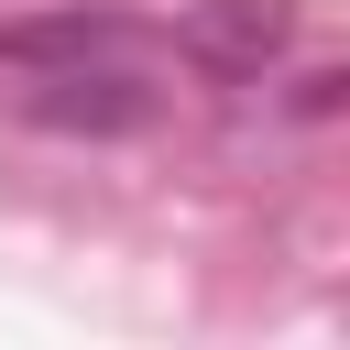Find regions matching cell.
Masks as SVG:
<instances>
[{
	"mask_svg": "<svg viewBox=\"0 0 350 350\" xmlns=\"http://www.w3.org/2000/svg\"><path fill=\"white\" fill-rule=\"evenodd\" d=\"M22 109L44 120V131H88V142H120V131H153V88L120 66V55H88V66H44L33 88H22Z\"/></svg>",
	"mask_w": 350,
	"mask_h": 350,
	"instance_id": "cell-1",
	"label": "cell"
},
{
	"mask_svg": "<svg viewBox=\"0 0 350 350\" xmlns=\"http://www.w3.org/2000/svg\"><path fill=\"white\" fill-rule=\"evenodd\" d=\"M175 44H186V66L252 88V77H273V66L295 55V0H186Z\"/></svg>",
	"mask_w": 350,
	"mask_h": 350,
	"instance_id": "cell-2",
	"label": "cell"
},
{
	"mask_svg": "<svg viewBox=\"0 0 350 350\" xmlns=\"http://www.w3.org/2000/svg\"><path fill=\"white\" fill-rule=\"evenodd\" d=\"M131 44V22L120 11H44V22H0V55L11 66H88V55H120Z\"/></svg>",
	"mask_w": 350,
	"mask_h": 350,
	"instance_id": "cell-3",
	"label": "cell"
},
{
	"mask_svg": "<svg viewBox=\"0 0 350 350\" xmlns=\"http://www.w3.org/2000/svg\"><path fill=\"white\" fill-rule=\"evenodd\" d=\"M339 88H350V77H339V66H317V77L295 88V109H306V120H328V109H339Z\"/></svg>",
	"mask_w": 350,
	"mask_h": 350,
	"instance_id": "cell-4",
	"label": "cell"
}]
</instances>
